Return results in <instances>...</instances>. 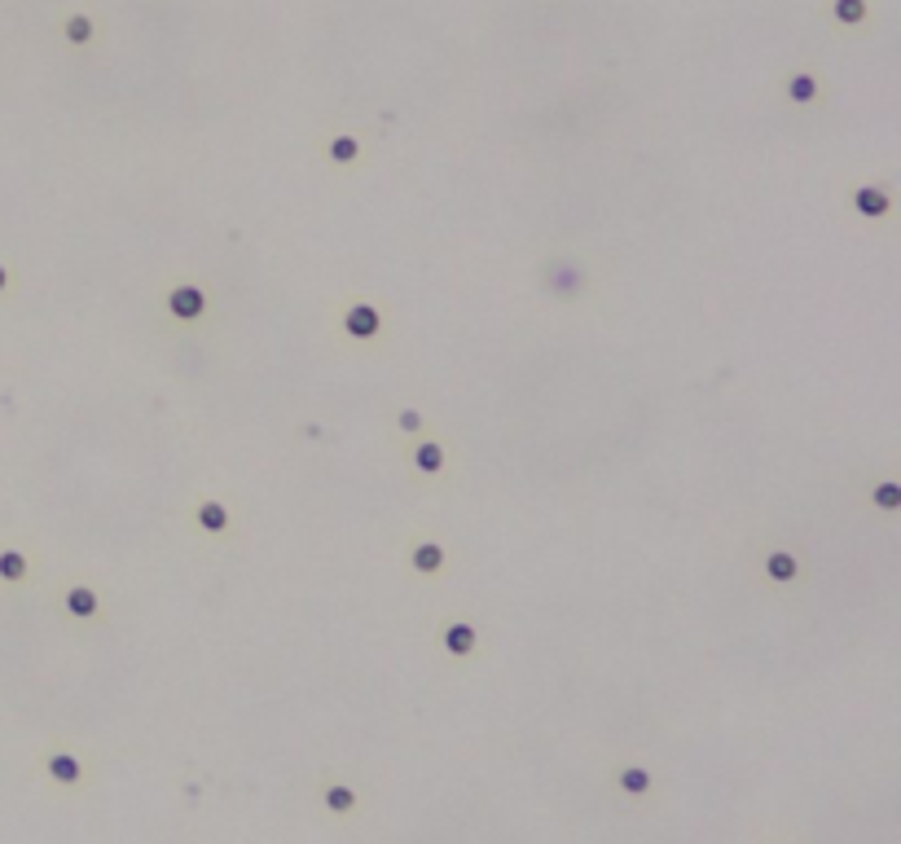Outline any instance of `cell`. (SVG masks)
Wrapping results in <instances>:
<instances>
[{
    "mask_svg": "<svg viewBox=\"0 0 901 844\" xmlns=\"http://www.w3.org/2000/svg\"><path fill=\"white\" fill-rule=\"evenodd\" d=\"M44 774H49V783H58V787H80L88 770H84V761L75 757V752L49 748V752H44Z\"/></svg>",
    "mask_w": 901,
    "mask_h": 844,
    "instance_id": "cell-1",
    "label": "cell"
},
{
    "mask_svg": "<svg viewBox=\"0 0 901 844\" xmlns=\"http://www.w3.org/2000/svg\"><path fill=\"white\" fill-rule=\"evenodd\" d=\"M378 330H383V313H378L374 304H352L348 313H343V335L348 339L370 343V339H378Z\"/></svg>",
    "mask_w": 901,
    "mask_h": 844,
    "instance_id": "cell-2",
    "label": "cell"
},
{
    "mask_svg": "<svg viewBox=\"0 0 901 844\" xmlns=\"http://www.w3.org/2000/svg\"><path fill=\"white\" fill-rule=\"evenodd\" d=\"M168 313H172L176 321H194V317H203V313H207V295H203V286H194V282L172 286V291H168Z\"/></svg>",
    "mask_w": 901,
    "mask_h": 844,
    "instance_id": "cell-3",
    "label": "cell"
},
{
    "mask_svg": "<svg viewBox=\"0 0 901 844\" xmlns=\"http://www.w3.org/2000/svg\"><path fill=\"white\" fill-rule=\"evenodd\" d=\"M440 642H444V651H449V655L466 660V655L480 651V629L466 625V620H453V625H444V629H440Z\"/></svg>",
    "mask_w": 901,
    "mask_h": 844,
    "instance_id": "cell-4",
    "label": "cell"
},
{
    "mask_svg": "<svg viewBox=\"0 0 901 844\" xmlns=\"http://www.w3.org/2000/svg\"><path fill=\"white\" fill-rule=\"evenodd\" d=\"M616 787L625 796H633V801H642V796L655 792V774L647 765H616Z\"/></svg>",
    "mask_w": 901,
    "mask_h": 844,
    "instance_id": "cell-5",
    "label": "cell"
},
{
    "mask_svg": "<svg viewBox=\"0 0 901 844\" xmlns=\"http://www.w3.org/2000/svg\"><path fill=\"white\" fill-rule=\"evenodd\" d=\"M783 93H787V102H792V106H809V102H814V97L822 93V88H818V75L809 71V66H796V71L783 80Z\"/></svg>",
    "mask_w": 901,
    "mask_h": 844,
    "instance_id": "cell-6",
    "label": "cell"
},
{
    "mask_svg": "<svg viewBox=\"0 0 901 844\" xmlns=\"http://www.w3.org/2000/svg\"><path fill=\"white\" fill-rule=\"evenodd\" d=\"M321 805H326L335 818H352V814H357V805H361V801H357V792H352L348 783L330 779L326 787H321Z\"/></svg>",
    "mask_w": 901,
    "mask_h": 844,
    "instance_id": "cell-7",
    "label": "cell"
},
{
    "mask_svg": "<svg viewBox=\"0 0 901 844\" xmlns=\"http://www.w3.org/2000/svg\"><path fill=\"white\" fill-rule=\"evenodd\" d=\"M31 576V559L22 550H14V546H5L0 550V581L5 585H22Z\"/></svg>",
    "mask_w": 901,
    "mask_h": 844,
    "instance_id": "cell-8",
    "label": "cell"
},
{
    "mask_svg": "<svg viewBox=\"0 0 901 844\" xmlns=\"http://www.w3.org/2000/svg\"><path fill=\"white\" fill-rule=\"evenodd\" d=\"M827 14L840 22V27H866V18H871V5L866 0H831Z\"/></svg>",
    "mask_w": 901,
    "mask_h": 844,
    "instance_id": "cell-9",
    "label": "cell"
},
{
    "mask_svg": "<svg viewBox=\"0 0 901 844\" xmlns=\"http://www.w3.org/2000/svg\"><path fill=\"white\" fill-rule=\"evenodd\" d=\"M62 36H66V44H75V49L93 44V40H97V22H93V14H71V18L62 22Z\"/></svg>",
    "mask_w": 901,
    "mask_h": 844,
    "instance_id": "cell-10",
    "label": "cell"
},
{
    "mask_svg": "<svg viewBox=\"0 0 901 844\" xmlns=\"http://www.w3.org/2000/svg\"><path fill=\"white\" fill-rule=\"evenodd\" d=\"M66 612L80 616V620H93L97 612H102V603H97V594L88 590V585H75V590H66Z\"/></svg>",
    "mask_w": 901,
    "mask_h": 844,
    "instance_id": "cell-11",
    "label": "cell"
},
{
    "mask_svg": "<svg viewBox=\"0 0 901 844\" xmlns=\"http://www.w3.org/2000/svg\"><path fill=\"white\" fill-rule=\"evenodd\" d=\"M194 519H198V528H203V532H211V537H220V532L229 528V510L220 502H198Z\"/></svg>",
    "mask_w": 901,
    "mask_h": 844,
    "instance_id": "cell-12",
    "label": "cell"
},
{
    "mask_svg": "<svg viewBox=\"0 0 901 844\" xmlns=\"http://www.w3.org/2000/svg\"><path fill=\"white\" fill-rule=\"evenodd\" d=\"M853 203H858V211H862V216H871V220H880V216H888V211H893L888 194L884 190H871V185H862V190L853 194Z\"/></svg>",
    "mask_w": 901,
    "mask_h": 844,
    "instance_id": "cell-13",
    "label": "cell"
},
{
    "mask_svg": "<svg viewBox=\"0 0 901 844\" xmlns=\"http://www.w3.org/2000/svg\"><path fill=\"white\" fill-rule=\"evenodd\" d=\"M409 563H414V572H422V576L440 572V568H444V546H436V541H427V546H418L414 554H409Z\"/></svg>",
    "mask_w": 901,
    "mask_h": 844,
    "instance_id": "cell-14",
    "label": "cell"
},
{
    "mask_svg": "<svg viewBox=\"0 0 901 844\" xmlns=\"http://www.w3.org/2000/svg\"><path fill=\"white\" fill-rule=\"evenodd\" d=\"M409 462H414L422 475H440L444 471V449H440V444H418Z\"/></svg>",
    "mask_w": 901,
    "mask_h": 844,
    "instance_id": "cell-15",
    "label": "cell"
},
{
    "mask_svg": "<svg viewBox=\"0 0 901 844\" xmlns=\"http://www.w3.org/2000/svg\"><path fill=\"white\" fill-rule=\"evenodd\" d=\"M765 572H770L774 581H796V576H800V563L792 559V554L778 550V554H770V559H765Z\"/></svg>",
    "mask_w": 901,
    "mask_h": 844,
    "instance_id": "cell-16",
    "label": "cell"
},
{
    "mask_svg": "<svg viewBox=\"0 0 901 844\" xmlns=\"http://www.w3.org/2000/svg\"><path fill=\"white\" fill-rule=\"evenodd\" d=\"M357 154H361L357 137H335V141H330V159H335V163H352Z\"/></svg>",
    "mask_w": 901,
    "mask_h": 844,
    "instance_id": "cell-17",
    "label": "cell"
},
{
    "mask_svg": "<svg viewBox=\"0 0 901 844\" xmlns=\"http://www.w3.org/2000/svg\"><path fill=\"white\" fill-rule=\"evenodd\" d=\"M875 502H880L884 510H897V506H901V493H897V484H880V488H875Z\"/></svg>",
    "mask_w": 901,
    "mask_h": 844,
    "instance_id": "cell-18",
    "label": "cell"
},
{
    "mask_svg": "<svg viewBox=\"0 0 901 844\" xmlns=\"http://www.w3.org/2000/svg\"><path fill=\"white\" fill-rule=\"evenodd\" d=\"M400 431H422V414H418V409H405V414H400Z\"/></svg>",
    "mask_w": 901,
    "mask_h": 844,
    "instance_id": "cell-19",
    "label": "cell"
},
{
    "mask_svg": "<svg viewBox=\"0 0 901 844\" xmlns=\"http://www.w3.org/2000/svg\"><path fill=\"white\" fill-rule=\"evenodd\" d=\"M9 282H14V273H9V269H5V264H0V295H5V291H9Z\"/></svg>",
    "mask_w": 901,
    "mask_h": 844,
    "instance_id": "cell-20",
    "label": "cell"
},
{
    "mask_svg": "<svg viewBox=\"0 0 901 844\" xmlns=\"http://www.w3.org/2000/svg\"><path fill=\"white\" fill-rule=\"evenodd\" d=\"M761 844H787V840H761Z\"/></svg>",
    "mask_w": 901,
    "mask_h": 844,
    "instance_id": "cell-21",
    "label": "cell"
}]
</instances>
